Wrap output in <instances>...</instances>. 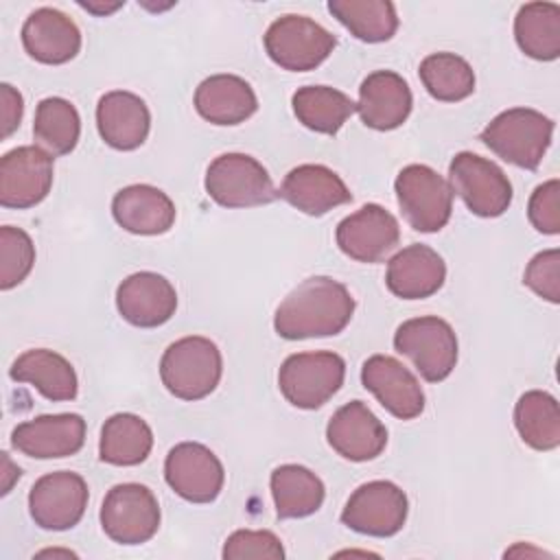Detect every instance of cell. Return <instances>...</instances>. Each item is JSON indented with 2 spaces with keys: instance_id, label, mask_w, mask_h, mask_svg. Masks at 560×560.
Segmentation results:
<instances>
[{
  "instance_id": "6da1fadb",
  "label": "cell",
  "mask_w": 560,
  "mask_h": 560,
  "mask_svg": "<svg viewBox=\"0 0 560 560\" xmlns=\"http://www.w3.org/2000/svg\"><path fill=\"white\" fill-rule=\"evenodd\" d=\"M354 298L346 284L328 276L300 282L276 308L273 328L282 339L339 335L352 319Z\"/></svg>"
},
{
  "instance_id": "7a4b0ae2",
  "label": "cell",
  "mask_w": 560,
  "mask_h": 560,
  "mask_svg": "<svg viewBox=\"0 0 560 560\" xmlns=\"http://www.w3.org/2000/svg\"><path fill=\"white\" fill-rule=\"evenodd\" d=\"M553 136V120L529 107H512L494 116L481 131V142L501 160L536 171Z\"/></svg>"
},
{
  "instance_id": "3957f363",
  "label": "cell",
  "mask_w": 560,
  "mask_h": 560,
  "mask_svg": "<svg viewBox=\"0 0 560 560\" xmlns=\"http://www.w3.org/2000/svg\"><path fill=\"white\" fill-rule=\"evenodd\" d=\"M223 374V359L214 341L190 335L171 343L160 361L162 385L182 400H201L212 394Z\"/></svg>"
},
{
  "instance_id": "277c9868",
  "label": "cell",
  "mask_w": 560,
  "mask_h": 560,
  "mask_svg": "<svg viewBox=\"0 0 560 560\" xmlns=\"http://www.w3.org/2000/svg\"><path fill=\"white\" fill-rule=\"evenodd\" d=\"M206 192L223 208H252L271 203L278 190L267 168L252 155L223 153L206 171Z\"/></svg>"
},
{
  "instance_id": "5b68a950",
  "label": "cell",
  "mask_w": 560,
  "mask_h": 560,
  "mask_svg": "<svg viewBox=\"0 0 560 560\" xmlns=\"http://www.w3.org/2000/svg\"><path fill=\"white\" fill-rule=\"evenodd\" d=\"M346 363L335 352H298L284 359L278 372L282 396L298 409H317L343 385Z\"/></svg>"
},
{
  "instance_id": "8992f818",
  "label": "cell",
  "mask_w": 560,
  "mask_h": 560,
  "mask_svg": "<svg viewBox=\"0 0 560 560\" xmlns=\"http://www.w3.org/2000/svg\"><path fill=\"white\" fill-rule=\"evenodd\" d=\"M396 352L411 359L429 383L444 381L457 363V337L448 322L424 315L402 322L394 335Z\"/></svg>"
},
{
  "instance_id": "52a82bcc",
  "label": "cell",
  "mask_w": 560,
  "mask_h": 560,
  "mask_svg": "<svg viewBox=\"0 0 560 560\" xmlns=\"http://www.w3.org/2000/svg\"><path fill=\"white\" fill-rule=\"evenodd\" d=\"M394 190L405 221L416 232H438L448 223L453 210V190L448 182L431 166H405L394 182Z\"/></svg>"
},
{
  "instance_id": "ba28073f",
  "label": "cell",
  "mask_w": 560,
  "mask_h": 560,
  "mask_svg": "<svg viewBox=\"0 0 560 560\" xmlns=\"http://www.w3.org/2000/svg\"><path fill=\"white\" fill-rule=\"evenodd\" d=\"M337 39L306 15H282L265 33V50L273 63L291 72L315 70L328 59Z\"/></svg>"
},
{
  "instance_id": "9c48e42d",
  "label": "cell",
  "mask_w": 560,
  "mask_h": 560,
  "mask_svg": "<svg viewBox=\"0 0 560 560\" xmlns=\"http://www.w3.org/2000/svg\"><path fill=\"white\" fill-rule=\"evenodd\" d=\"M451 190L462 197L466 208L477 217H501L512 203V184L508 175L490 160L462 151L448 166Z\"/></svg>"
},
{
  "instance_id": "30bf717a",
  "label": "cell",
  "mask_w": 560,
  "mask_h": 560,
  "mask_svg": "<svg viewBox=\"0 0 560 560\" xmlns=\"http://www.w3.org/2000/svg\"><path fill=\"white\" fill-rule=\"evenodd\" d=\"M101 527L118 545H142L160 527L155 494L142 483L114 486L101 505Z\"/></svg>"
},
{
  "instance_id": "8fae6325",
  "label": "cell",
  "mask_w": 560,
  "mask_h": 560,
  "mask_svg": "<svg viewBox=\"0 0 560 560\" xmlns=\"http://www.w3.org/2000/svg\"><path fill=\"white\" fill-rule=\"evenodd\" d=\"M409 512L407 494L392 481H368L359 486L343 512L341 523L359 534L387 538L402 529Z\"/></svg>"
},
{
  "instance_id": "7c38bea8",
  "label": "cell",
  "mask_w": 560,
  "mask_h": 560,
  "mask_svg": "<svg viewBox=\"0 0 560 560\" xmlns=\"http://www.w3.org/2000/svg\"><path fill=\"white\" fill-rule=\"evenodd\" d=\"M88 483L81 475L57 470L39 477L28 492V512L42 529L63 532L74 527L88 508Z\"/></svg>"
},
{
  "instance_id": "4fadbf2b",
  "label": "cell",
  "mask_w": 560,
  "mask_h": 560,
  "mask_svg": "<svg viewBox=\"0 0 560 560\" xmlns=\"http://www.w3.org/2000/svg\"><path fill=\"white\" fill-rule=\"evenodd\" d=\"M164 479L175 494L190 503L214 501L225 481L219 457L199 442H182L173 446L164 459Z\"/></svg>"
},
{
  "instance_id": "5bb4252c",
  "label": "cell",
  "mask_w": 560,
  "mask_h": 560,
  "mask_svg": "<svg viewBox=\"0 0 560 560\" xmlns=\"http://www.w3.org/2000/svg\"><path fill=\"white\" fill-rule=\"evenodd\" d=\"M52 186V155L42 147H15L0 160V203L26 210L46 199Z\"/></svg>"
},
{
  "instance_id": "9a60e30c",
  "label": "cell",
  "mask_w": 560,
  "mask_h": 560,
  "mask_svg": "<svg viewBox=\"0 0 560 560\" xmlns=\"http://www.w3.org/2000/svg\"><path fill=\"white\" fill-rule=\"evenodd\" d=\"M339 249L359 262H381L398 241L400 228L392 212L378 203H365L339 221L335 232Z\"/></svg>"
},
{
  "instance_id": "2e32d148",
  "label": "cell",
  "mask_w": 560,
  "mask_h": 560,
  "mask_svg": "<svg viewBox=\"0 0 560 560\" xmlns=\"http://www.w3.org/2000/svg\"><path fill=\"white\" fill-rule=\"evenodd\" d=\"M85 442V420L79 413H46L18 424L11 444L26 457L57 459L81 451Z\"/></svg>"
},
{
  "instance_id": "e0dca14e",
  "label": "cell",
  "mask_w": 560,
  "mask_h": 560,
  "mask_svg": "<svg viewBox=\"0 0 560 560\" xmlns=\"http://www.w3.org/2000/svg\"><path fill=\"white\" fill-rule=\"evenodd\" d=\"M116 308L131 326L155 328L175 315L177 293L164 276L155 271H138L118 284Z\"/></svg>"
},
{
  "instance_id": "ac0fdd59",
  "label": "cell",
  "mask_w": 560,
  "mask_h": 560,
  "mask_svg": "<svg viewBox=\"0 0 560 560\" xmlns=\"http://www.w3.org/2000/svg\"><path fill=\"white\" fill-rule=\"evenodd\" d=\"M361 381L363 387L400 420H413L424 411V392L418 378L394 357H370L361 368Z\"/></svg>"
},
{
  "instance_id": "d6986e66",
  "label": "cell",
  "mask_w": 560,
  "mask_h": 560,
  "mask_svg": "<svg viewBox=\"0 0 560 560\" xmlns=\"http://www.w3.org/2000/svg\"><path fill=\"white\" fill-rule=\"evenodd\" d=\"M330 448L350 462H368L387 446L385 424L361 400H350L332 413L326 427Z\"/></svg>"
},
{
  "instance_id": "ffe728a7",
  "label": "cell",
  "mask_w": 560,
  "mask_h": 560,
  "mask_svg": "<svg viewBox=\"0 0 560 560\" xmlns=\"http://www.w3.org/2000/svg\"><path fill=\"white\" fill-rule=\"evenodd\" d=\"M278 197L311 217H322L352 199L343 179L324 164H300L291 168L282 179Z\"/></svg>"
},
{
  "instance_id": "44dd1931",
  "label": "cell",
  "mask_w": 560,
  "mask_h": 560,
  "mask_svg": "<svg viewBox=\"0 0 560 560\" xmlns=\"http://www.w3.org/2000/svg\"><path fill=\"white\" fill-rule=\"evenodd\" d=\"M22 44L35 61L59 66L74 59L81 50V31L59 9L42 7L26 18L22 26Z\"/></svg>"
},
{
  "instance_id": "7402d4cb",
  "label": "cell",
  "mask_w": 560,
  "mask_h": 560,
  "mask_svg": "<svg viewBox=\"0 0 560 560\" xmlns=\"http://www.w3.org/2000/svg\"><path fill=\"white\" fill-rule=\"evenodd\" d=\"M411 103V90L400 74L376 70L368 74L359 88L357 112L365 127L389 131L407 120Z\"/></svg>"
},
{
  "instance_id": "603a6c76",
  "label": "cell",
  "mask_w": 560,
  "mask_h": 560,
  "mask_svg": "<svg viewBox=\"0 0 560 560\" xmlns=\"http://www.w3.org/2000/svg\"><path fill=\"white\" fill-rule=\"evenodd\" d=\"M96 127L112 149L133 151L149 136L151 114L138 94L114 90L103 94L96 105Z\"/></svg>"
},
{
  "instance_id": "cb8c5ba5",
  "label": "cell",
  "mask_w": 560,
  "mask_h": 560,
  "mask_svg": "<svg viewBox=\"0 0 560 560\" xmlns=\"http://www.w3.org/2000/svg\"><path fill=\"white\" fill-rule=\"evenodd\" d=\"M112 214L122 230L155 236L173 228L177 210L164 190L149 184H131L114 195Z\"/></svg>"
},
{
  "instance_id": "d4e9b609",
  "label": "cell",
  "mask_w": 560,
  "mask_h": 560,
  "mask_svg": "<svg viewBox=\"0 0 560 560\" xmlns=\"http://www.w3.org/2000/svg\"><path fill=\"white\" fill-rule=\"evenodd\" d=\"M446 278V265L442 256L429 245L413 243L402 247L387 262L385 284L402 300H424L438 293Z\"/></svg>"
},
{
  "instance_id": "484cf974",
  "label": "cell",
  "mask_w": 560,
  "mask_h": 560,
  "mask_svg": "<svg viewBox=\"0 0 560 560\" xmlns=\"http://www.w3.org/2000/svg\"><path fill=\"white\" fill-rule=\"evenodd\" d=\"M256 107L252 85L236 74H212L195 90V109L212 125L245 122Z\"/></svg>"
},
{
  "instance_id": "4316f807",
  "label": "cell",
  "mask_w": 560,
  "mask_h": 560,
  "mask_svg": "<svg viewBox=\"0 0 560 560\" xmlns=\"http://www.w3.org/2000/svg\"><path fill=\"white\" fill-rule=\"evenodd\" d=\"M9 376L18 383L33 385L44 398L48 400H74L77 398V372L70 361L48 348H33L22 352L11 370Z\"/></svg>"
},
{
  "instance_id": "83f0119b",
  "label": "cell",
  "mask_w": 560,
  "mask_h": 560,
  "mask_svg": "<svg viewBox=\"0 0 560 560\" xmlns=\"http://www.w3.org/2000/svg\"><path fill=\"white\" fill-rule=\"evenodd\" d=\"M276 514L280 518H304L315 514L324 503L322 479L300 464H282L269 479Z\"/></svg>"
},
{
  "instance_id": "f1b7e54d",
  "label": "cell",
  "mask_w": 560,
  "mask_h": 560,
  "mask_svg": "<svg viewBox=\"0 0 560 560\" xmlns=\"http://www.w3.org/2000/svg\"><path fill=\"white\" fill-rule=\"evenodd\" d=\"M153 448L151 427L136 413H114L105 420L98 457L112 466H138Z\"/></svg>"
},
{
  "instance_id": "f546056e",
  "label": "cell",
  "mask_w": 560,
  "mask_h": 560,
  "mask_svg": "<svg viewBox=\"0 0 560 560\" xmlns=\"http://www.w3.org/2000/svg\"><path fill=\"white\" fill-rule=\"evenodd\" d=\"M518 48L538 61H553L560 55V7L556 2H527L514 18Z\"/></svg>"
},
{
  "instance_id": "4dcf8cb0",
  "label": "cell",
  "mask_w": 560,
  "mask_h": 560,
  "mask_svg": "<svg viewBox=\"0 0 560 560\" xmlns=\"http://www.w3.org/2000/svg\"><path fill=\"white\" fill-rule=\"evenodd\" d=\"M291 103L306 129L326 136H335L357 112V103L348 94L328 85H304L293 94Z\"/></svg>"
},
{
  "instance_id": "1f68e13d",
  "label": "cell",
  "mask_w": 560,
  "mask_h": 560,
  "mask_svg": "<svg viewBox=\"0 0 560 560\" xmlns=\"http://www.w3.org/2000/svg\"><path fill=\"white\" fill-rule=\"evenodd\" d=\"M514 427L527 446L553 451L560 444L558 400L540 389L525 392L514 407Z\"/></svg>"
},
{
  "instance_id": "d6a6232c",
  "label": "cell",
  "mask_w": 560,
  "mask_h": 560,
  "mask_svg": "<svg viewBox=\"0 0 560 560\" xmlns=\"http://www.w3.org/2000/svg\"><path fill=\"white\" fill-rule=\"evenodd\" d=\"M328 11L361 42L378 44L394 37L398 15L387 0H330Z\"/></svg>"
},
{
  "instance_id": "836d02e7",
  "label": "cell",
  "mask_w": 560,
  "mask_h": 560,
  "mask_svg": "<svg viewBox=\"0 0 560 560\" xmlns=\"http://www.w3.org/2000/svg\"><path fill=\"white\" fill-rule=\"evenodd\" d=\"M79 133L81 118L70 101L59 96H48L39 101L35 109L33 136L44 151H48L50 155H66L77 147Z\"/></svg>"
},
{
  "instance_id": "e575fe53",
  "label": "cell",
  "mask_w": 560,
  "mask_h": 560,
  "mask_svg": "<svg viewBox=\"0 0 560 560\" xmlns=\"http://www.w3.org/2000/svg\"><path fill=\"white\" fill-rule=\"evenodd\" d=\"M418 74L427 92L444 103L464 101L475 90V72L470 63L455 52H433L424 57Z\"/></svg>"
},
{
  "instance_id": "d590c367",
  "label": "cell",
  "mask_w": 560,
  "mask_h": 560,
  "mask_svg": "<svg viewBox=\"0 0 560 560\" xmlns=\"http://www.w3.org/2000/svg\"><path fill=\"white\" fill-rule=\"evenodd\" d=\"M35 262V245L31 236L13 225L0 228V289L18 287L31 273Z\"/></svg>"
},
{
  "instance_id": "8d00e7d4",
  "label": "cell",
  "mask_w": 560,
  "mask_h": 560,
  "mask_svg": "<svg viewBox=\"0 0 560 560\" xmlns=\"http://www.w3.org/2000/svg\"><path fill=\"white\" fill-rule=\"evenodd\" d=\"M225 560H243V558H269L282 560L284 549L280 538L267 529H238L228 536L223 545Z\"/></svg>"
},
{
  "instance_id": "74e56055",
  "label": "cell",
  "mask_w": 560,
  "mask_h": 560,
  "mask_svg": "<svg viewBox=\"0 0 560 560\" xmlns=\"http://www.w3.org/2000/svg\"><path fill=\"white\" fill-rule=\"evenodd\" d=\"M523 282L542 300L558 304L560 302V252L545 249L536 254L523 273Z\"/></svg>"
},
{
  "instance_id": "f35d334b",
  "label": "cell",
  "mask_w": 560,
  "mask_h": 560,
  "mask_svg": "<svg viewBox=\"0 0 560 560\" xmlns=\"http://www.w3.org/2000/svg\"><path fill=\"white\" fill-rule=\"evenodd\" d=\"M558 197H560L558 179H549V182L540 184L529 197V206H527L529 223L542 234H558L560 232Z\"/></svg>"
},
{
  "instance_id": "ab89813d",
  "label": "cell",
  "mask_w": 560,
  "mask_h": 560,
  "mask_svg": "<svg viewBox=\"0 0 560 560\" xmlns=\"http://www.w3.org/2000/svg\"><path fill=\"white\" fill-rule=\"evenodd\" d=\"M0 103H2V138H9L20 127V120L24 114V101L13 85L2 83Z\"/></svg>"
},
{
  "instance_id": "60d3db41",
  "label": "cell",
  "mask_w": 560,
  "mask_h": 560,
  "mask_svg": "<svg viewBox=\"0 0 560 560\" xmlns=\"http://www.w3.org/2000/svg\"><path fill=\"white\" fill-rule=\"evenodd\" d=\"M83 9H88L90 13H94V15H107V13H114L116 9H120L125 2H114V4H107V7H103V4H94V2H79Z\"/></svg>"
}]
</instances>
